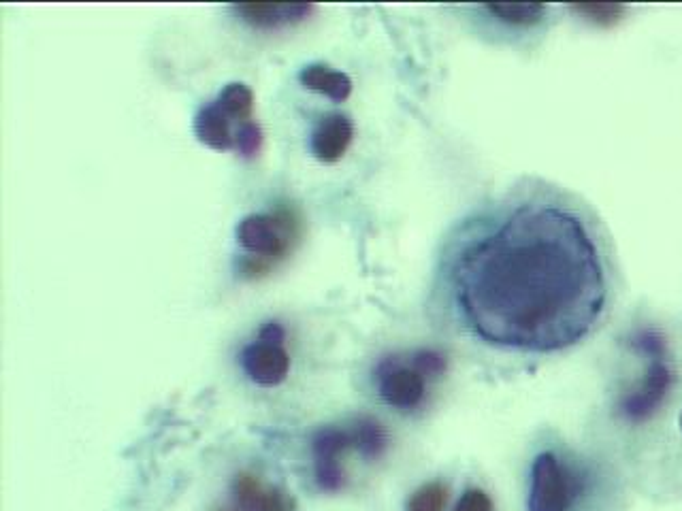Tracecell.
<instances>
[{"label":"cell","mask_w":682,"mask_h":511,"mask_svg":"<svg viewBox=\"0 0 682 511\" xmlns=\"http://www.w3.org/2000/svg\"><path fill=\"white\" fill-rule=\"evenodd\" d=\"M450 284L467 328L503 350L572 348L602 318L608 273L595 224L567 194L518 190L482 220L452 260Z\"/></svg>","instance_id":"6da1fadb"},{"label":"cell","mask_w":682,"mask_h":511,"mask_svg":"<svg viewBox=\"0 0 682 511\" xmlns=\"http://www.w3.org/2000/svg\"><path fill=\"white\" fill-rule=\"evenodd\" d=\"M297 235V220L288 213H252L237 226L239 245L258 258V267H269L284 258Z\"/></svg>","instance_id":"7a4b0ae2"},{"label":"cell","mask_w":682,"mask_h":511,"mask_svg":"<svg viewBox=\"0 0 682 511\" xmlns=\"http://www.w3.org/2000/svg\"><path fill=\"white\" fill-rule=\"evenodd\" d=\"M578 492V477L555 454L544 452L533 460L529 511H570Z\"/></svg>","instance_id":"3957f363"},{"label":"cell","mask_w":682,"mask_h":511,"mask_svg":"<svg viewBox=\"0 0 682 511\" xmlns=\"http://www.w3.org/2000/svg\"><path fill=\"white\" fill-rule=\"evenodd\" d=\"M350 448H354V435L346 428L327 426L312 439V454H314V473L316 482L322 490L337 492L346 484V473L341 467V456Z\"/></svg>","instance_id":"277c9868"},{"label":"cell","mask_w":682,"mask_h":511,"mask_svg":"<svg viewBox=\"0 0 682 511\" xmlns=\"http://www.w3.org/2000/svg\"><path fill=\"white\" fill-rule=\"evenodd\" d=\"M241 367L254 384L273 388L280 386L290 371V356L282 343L258 339L241 352Z\"/></svg>","instance_id":"5b68a950"},{"label":"cell","mask_w":682,"mask_h":511,"mask_svg":"<svg viewBox=\"0 0 682 511\" xmlns=\"http://www.w3.org/2000/svg\"><path fill=\"white\" fill-rule=\"evenodd\" d=\"M378 388L382 401L401 411L418 407L427 392L425 375L416 367H401L393 362H384L380 367Z\"/></svg>","instance_id":"8992f818"},{"label":"cell","mask_w":682,"mask_h":511,"mask_svg":"<svg viewBox=\"0 0 682 511\" xmlns=\"http://www.w3.org/2000/svg\"><path fill=\"white\" fill-rule=\"evenodd\" d=\"M672 386V371L663 362V356L653 358L651 369H648L644 382L638 390L627 394L623 401V414L633 422H644L651 418L659 405L663 403L665 394Z\"/></svg>","instance_id":"52a82bcc"},{"label":"cell","mask_w":682,"mask_h":511,"mask_svg":"<svg viewBox=\"0 0 682 511\" xmlns=\"http://www.w3.org/2000/svg\"><path fill=\"white\" fill-rule=\"evenodd\" d=\"M233 507L239 511H295V501L280 488H271L252 473H239L233 484Z\"/></svg>","instance_id":"ba28073f"},{"label":"cell","mask_w":682,"mask_h":511,"mask_svg":"<svg viewBox=\"0 0 682 511\" xmlns=\"http://www.w3.org/2000/svg\"><path fill=\"white\" fill-rule=\"evenodd\" d=\"M354 137V126L350 122L348 115L341 113H329L318 122L312 133V154L324 162L333 164L337 160L344 158L348 152V147Z\"/></svg>","instance_id":"9c48e42d"},{"label":"cell","mask_w":682,"mask_h":511,"mask_svg":"<svg viewBox=\"0 0 682 511\" xmlns=\"http://www.w3.org/2000/svg\"><path fill=\"white\" fill-rule=\"evenodd\" d=\"M314 5H269V3H252L237 5L235 11L241 20L258 30H278L286 26H295L305 22L314 13Z\"/></svg>","instance_id":"30bf717a"},{"label":"cell","mask_w":682,"mask_h":511,"mask_svg":"<svg viewBox=\"0 0 682 511\" xmlns=\"http://www.w3.org/2000/svg\"><path fill=\"white\" fill-rule=\"evenodd\" d=\"M194 135L197 139L218 152L235 150V133L231 128V118L226 115L218 103H209L194 115Z\"/></svg>","instance_id":"8fae6325"},{"label":"cell","mask_w":682,"mask_h":511,"mask_svg":"<svg viewBox=\"0 0 682 511\" xmlns=\"http://www.w3.org/2000/svg\"><path fill=\"white\" fill-rule=\"evenodd\" d=\"M299 79L307 90L329 96L335 103L348 101L352 94V79L346 73L324 67V64H310L299 73Z\"/></svg>","instance_id":"7c38bea8"},{"label":"cell","mask_w":682,"mask_h":511,"mask_svg":"<svg viewBox=\"0 0 682 511\" xmlns=\"http://www.w3.org/2000/svg\"><path fill=\"white\" fill-rule=\"evenodd\" d=\"M482 11L491 15L493 20L508 28H533L544 22L548 5L538 3H523V5H484Z\"/></svg>","instance_id":"4fadbf2b"},{"label":"cell","mask_w":682,"mask_h":511,"mask_svg":"<svg viewBox=\"0 0 682 511\" xmlns=\"http://www.w3.org/2000/svg\"><path fill=\"white\" fill-rule=\"evenodd\" d=\"M352 435H354V448L359 450L367 460L380 458L388 448V435L384 431V426L373 418L356 420Z\"/></svg>","instance_id":"5bb4252c"},{"label":"cell","mask_w":682,"mask_h":511,"mask_svg":"<svg viewBox=\"0 0 682 511\" xmlns=\"http://www.w3.org/2000/svg\"><path fill=\"white\" fill-rule=\"evenodd\" d=\"M218 107L229 115L231 120H237L239 124L252 120V109H254V94L248 86L243 84H229L226 86L218 98Z\"/></svg>","instance_id":"9a60e30c"},{"label":"cell","mask_w":682,"mask_h":511,"mask_svg":"<svg viewBox=\"0 0 682 511\" xmlns=\"http://www.w3.org/2000/svg\"><path fill=\"white\" fill-rule=\"evenodd\" d=\"M448 503V488L442 482H431L418 488L408 501V511H444Z\"/></svg>","instance_id":"2e32d148"},{"label":"cell","mask_w":682,"mask_h":511,"mask_svg":"<svg viewBox=\"0 0 682 511\" xmlns=\"http://www.w3.org/2000/svg\"><path fill=\"white\" fill-rule=\"evenodd\" d=\"M263 147V128L258 126L254 120L239 124L235 130V150L243 158H254Z\"/></svg>","instance_id":"e0dca14e"},{"label":"cell","mask_w":682,"mask_h":511,"mask_svg":"<svg viewBox=\"0 0 682 511\" xmlns=\"http://www.w3.org/2000/svg\"><path fill=\"white\" fill-rule=\"evenodd\" d=\"M414 367L425 377H437L446 371V358L433 350H422L414 356Z\"/></svg>","instance_id":"ac0fdd59"},{"label":"cell","mask_w":682,"mask_h":511,"mask_svg":"<svg viewBox=\"0 0 682 511\" xmlns=\"http://www.w3.org/2000/svg\"><path fill=\"white\" fill-rule=\"evenodd\" d=\"M574 11L589 15V18H591L593 22L610 24V22H614V20H619V18H621L623 7H619V5H576Z\"/></svg>","instance_id":"d6986e66"},{"label":"cell","mask_w":682,"mask_h":511,"mask_svg":"<svg viewBox=\"0 0 682 511\" xmlns=\"http://www.w3.org/2000/svg\"><path fill=\"white\" fill-rule=\"evenodd\" d=\"M454 511H493V501L484 490L472 488L459 499L457 509Z\"/></svg>","instance_id":"ffe728a7"},{"label":"cell","mask_w":682,"mask_h":511,"mask_svg":"<svg viewBox=\"0 0 682 511\" xmlns=\"http://www.w3.org/2000/svg\"><path fill=\"white\" fill-rule=\"evenodd\" d=\"M258 339L271 341V343H284L286 333H284V328L278 322H269V324H265V328L261 331V335H258Z\"/></svg>","instance_id":"44dd1931"},{"label":"cell","mask_w":682,"mask_h":511,"mask_svg":"<svg viewBox=\"0 0 682 511\" xmlns=\"http://www.w3.org/2000/svg\"><path fill=\"white\" fill-rule=\"evenodd\" d=\"M680 431H682V416H680Z\"/></svg>","instance_id":"7402d4cb"}]
</instances>
